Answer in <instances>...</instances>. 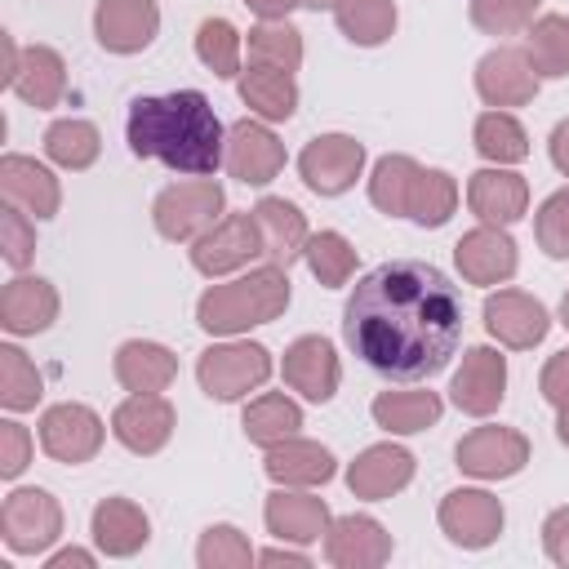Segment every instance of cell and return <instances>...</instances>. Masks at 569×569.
<instances>
[{
  "label": "cell",
  "mask_w": 569,
  "mask_h": 569,
  "mask_svg": "<svg viewBox=\"0 0 569 569\" xmlns=\"http://www.w3.org/2000/svg\"><path fill=\"white\" fill-rule=\"evenodd\" d=\"M542 547H547V556H551L556 565L569 569V507H556V511L547 516V525H542Z\"/></svg>",
  "instance_id": "f907efd6"
},
{
  "label": "cell",
  "mask_w": 569,
  "mask_h": 569,
  "mask_svg": "<svg viewBox=\"0 0 569 569\" xmlns=\"http://www.w3.org/2000/svg\"><path fill=\"white\" fill-rule=\"evenodd\" d=\"M151 538V525H147V511L129 498H102L93 507V542L98 551L107 556H133L142 551Z\"/></svg>",
  "instance_id": "f546056e"
},
{
  "label": "cell",
  "mask_w": 569,
  "mask_h": 569,
  "mask_svg": "<svg viewBox=\"0 0 569 569\" xmlns=\"http://www.w3.org/2000/svg\"><path fill=\"white\" fill-rule=\"evenodd\" d=\"M338 378H342V369H338V356H333V342L329 338L307 333V338L289 342V351H284V382L298 396L325 405V400H333Z\"/></svg>",
  "instance_id": "ffe728a7"
},
{
  "label": "cell",
  "mask_w": 569,
  "mask_h": 569,
  "mask_svg": "<svg viewBox=\"0 0 569 569\" xmlns=\"http://www.w3.org/2000/svg\"><path fill=\"white\" fill-rule=\"evenodd\" d=\"M0 249H4V262L9 267H27L31 253H36V227H31V213H22L18 204H4L0 209Z\"/></svg>",
  "instance_id": "7dc6e473"
},
{
  "label": "cell",
  "mask_w": 569,
  "mask_h": 569,
  "mask_svg": "<svg viewBox=\"0 0 569 569\" xmlns=\"http://www.w3.org/2000/svg\"><path fill=\"white\" fill-rule=\"evenodd\" d=\"M289 307V271L267 262L249 276H236L227 284H213L196 302V320L204 333H244L253 325L276 320Z\"/></svg>",
  "instance_id": "3957f363"
},
{
  "label": "cell",
  "mask_w": 569,
  "mask_h": 569,
  "mask_svg": "<svg viewBox=\"0 0 569 569\" xmlns=\"http://www.w3.org/2000/svg\"><path fill=\"white\" fill-rule=\"evenodd\" d=\"M302 258H307L311 276H316L325 289L347 284L351 271H356V249H351V240H347L342 231H316V236L307 240Z\"/></svg>",
  "instance_id": "60d3db41"
},
{
  "label": "cell",
  "mask_w": 569,
  "mask_h": 569,
  "mask_svg": "<svg viewBox=\"0 0 569 569\" xmlns=\"http://www.w3.org/2000/svg\"><path fill=\"white\" fill-rule=\"evenodd\" d=\"M9 89L31 107H58L67 93V62L49 44H27L9 76Z\"/></svg>",
  "instance_id": "4316f807"
},
{
  "label": "cell",
  "mask_w": 569,
  "mask_h": 569,
  "mask_svg": "<svg viewBox=\"0 0 569 569\" xmlns=\"http://www.w3.org/2000/svg\"><path fill=\"white\" fill-rule=\"evenodd\" d=\"M160 31L156 0H98L93 36L107 53H142Z\"/></svg>",
  "instance_id": "2e32d148"
},
{
  "label": "cell",
  "mask_w": 569,
  "mask_h": 569,
  "mask_svg": "<svg viewBox=\"0 0 569 569\" xmlns=\"http://www.w3.org/2000/svg\"><path fill=\"white\" fill-rule=\"evenodd\" d=\"M533 236L547 258H569V187L542 200V209L533 218Z\"/></svg>",
  "instance_id": "bcb514c9"
},
{
  "label": "cell",
  "mask_w": 569,
  "mask_h": 569,
  "mask_svg": "<svg viewBox=\"0 0 569 569\" xmlns=\"http://www.w3.org/2000/svg\"><path fill=\"white\" fill-rule=\"evenodd\" d=\"M333 18L351 44L373 49V44L391 40V31H396V0H338Z\"/></svg>",
  "instance_id": "8d00e7d4"
},
{
  "label": "cell",
  "mask_w": 569,
  "mask_h": 569,
  "mask_svg": "<svg viewBox=\"0 0 569 569\" xmlns=\"http://www.w3.org/2000/svg\"><path fill=\"white\" fill-rule=\"evenodd\" d=\"M262 22H271V18H289V9L298 4V0H244Z\"/></svg>",
  "instance_id": "db71d44e"
},
{
  "label": "cell",
  "mask_w": 569,
  "mask_h": 569,
  "mask_svg": "<svg viewBox=\"0 0 569 569\" xmlns=\"http://www.w3.org/2000/svg\"><path fill=\"white\" fill-rule=\"evenodd\" d=\"M262 467H267V476H271L276 485H289V489L325 485V480H333V471H338V467H333V453H329L325 445H316V440H298V436L271 445Z\"/></svg>",
  "instance_id": "f1b7e54d"
},
{
  "label": "cell",
  "mask_w": 569,
  "mask_h": 569,
  "mask_svg": "<svg viewBox=\"0 0 569 569\" xmlns=\"http://www.w3.org/2000/svg\"><path fill=\"white\" fill-rule=\"evenodd\" d=\"M0 533L4 547L18 556L49 551L62 533V507L49 489H13L0 507Z\"/></svg>",
  "instance_id": "8992f818"
},
{
  "label": "cell",
  "mask_w": 569,
  "mask_h": 569,
  "mask_svg": "<svg viewBox=\"0 0 569 569\" xmlns=\"http://www.w3.org/2000/svg\"><path fill=\"white\" fill-rule=\"evenodd\" d=\"M124 138L138 160H160L187 178H213L227 160V129L200 89L133 98L124 116Z\"/></svg>",
  "instance_id": "7a4b0ae2"
},
{
  "label": "cell",
  "mask_w": 569,
  "mask_h": 569,
  "mask_svg": "<svg viewBox=\"0 0 569 569\" xmlns=\"http://www.w3.org/2000/svg\"><path fill=\"white\" fill-rule=\"evenodd\" d=\"M71 565H76V569H89V565H93V556H89V551H80V547H67V551L49 556V565H44V569H71Z\"/></svg>",
  "instance_id": "f5cc1de1"
},
{
  "label": "cell",
  "mask_w": 569,
  "mask_h": 569,
  "mask_svg": "<svg viewBox=\"0 0 569 569\" xmlns=\"http://www.w3.org/2000/svg\"><path fill=\"white\" fill-rule=\"evenodd\" d=\"M325 560L338 569H378L391 560V533L373 516H338L325 529Z\"/></svg>",
  "instance_id": "e0dca14e"
},
{
  "label": "cell",
  "mask_w": 569,
  "mask_h": 569,
  "mask_svg": "<svg viewBox=\"0 0 569 569\" xmlns=\"http://www.w3.org/2000/svg\"><path fill=\"white\" fill-rule=\"evenodd\" d=\"M525 58L538 71V80H560L569 76V18L560 13H542L529 22L525 31Z\"/></svg>",
  "instance_id": "d6a6232c"
},
{
  "label": "cell",
  "mask_w": 569,
  "mask_h": 569,
  "mask_svg": "<svg viewBox=\"0 0 569 569\" xmlns=\"http://www.w3.org/2000/svg\"><path fill=\"white\" fill-rule=\"evenodd\" d=\"M44 382H40V373H36V365L18 351V347H0V405L4 409H36V400L44 396L40 391Z\"/></svg>",
  "instance_id": "7bdbcfd3"
},
{
  "label": "cell",
  "mask_w": 569,
  "mask_h": 569,
  "mask_svg": "<svg viewBox=\"0 0 569 569\" xmlns=\"http://www.w3.org/2000/svg\"><path fill=\"white\" fill-rule=\"evenodd\" d=\"M262 253V231L253 213H222L204 236H196L191 244V267L200 276H227L249 267Z\"/></svg>",
  "instance_id": "52a82bcc"
},
{
  "label": "cell",
  "mask_w": 569,
  "mask_h": 569,
  "mask_svg": "<svg viewBox=\"0 0 569 569\" xmlns=\"http://www.w3.org/2000/svg\"><path fill=\"white\" fill-rule=\"evenodd\" d=\"M196 560H200V569H249L258 556L236 525H209L196 547Z\"/></svg>",
  "instance_id": "ee69618b"
},
{
  "label": "cell",
  "mask_w": 569,
  "mask_h": 569,
  "mask_svg": "<svg viewBox=\"0 0 569 569\" xmlns=\"http://www.w3.org/2000/svg\"><path fill=\"white\" fill-rule=\"evenodd\" d=\"M227 173L249 182V187H267L280 169H284V142L262 124V120H236L227 129Z\"/></svg>",
  "instance_id": "7c38bea8"
},
{
  "label": "cell",
  "mask_w": 569,
  "mask_h": 569,
  "mask_svg": "<svg viewBox=\"0 0 569 569\" xmlns=\"http://www.w3.org/2000/svg\"><path fill=\"white\" fill-rule=\"evenodd\" d=\"M538 391H542V400H551L556 409H560V405H569V351H556V356L542 365Z\"/></svg>",
  "instance_id": "681fc988"
},
{
  "label": "cell",
  "mask_w": 569,
  "mask_h": 569,
  "mask_svg": "<svg viewBox=\"0 0 569 569\" xmlns=\"http://www.w3.org/2000/svg\"><path fill=\"white\" fill-rule=\"evenodd\" d=\"M342 338L387 382L440 373L462 338V298L449 276L422 258H391L356 280Z\"/></svg>",
  "instance_id": "6da1fadb"
},
{
  "label": "cell",
  "mask_w": 569,
  "mask_h": 569,
  "mask_svg": "<svg viewBox=\"0 0 569 569\" xmlns=\"http://www.w3.org/2000/svg\"><path fill=\"white\" fill-rule=\"evenodd\" d=\"M560 325H565V329H569V293H565V298H560Z\"/></svg>",
  "instance_id": "680465c9"
},
{
  "label": "cell",
  "mask_w": 569,
  "mask_h": 569,
  "mask_svg": "<svg viewBox=\"0 0 569 569\" xmlns=\"http://www.w3.org/2000/svg\"><path fill=\"white\" fill-rule=\"evenodd\" d=\"M258 565H293V569H307V556H302V551H280V547H271V551H258Z\"/></svg>",
  "instance_id": "11a10c76"
},
{
  "label": "cell",
  "mask_w": 569,
  "mask_h": 569,
  "mask_svg": "<svg viewBox=\"0 0 569 569\" xmlns=\"http://www.w3.org/2000/svg\"><path fill=\"white\" fill-rule=\"evenodd\" d=\"M173 405L160 396V391H147V396H129L116 405L111 413V436L129 449V453H160L173 436Z\"/></svg>",
  "instance_id": "4fadbf2b"
},
{
  "label": "cell",
  "mask_w": 569,
  "mask_h": 569,
  "mask_svg": "<svg viewBox=\"0 0 569 569\" xmlns=\"http://www.w3.org/2000/svg\"><path fill=\"white\" fill-rule=\"evenodd\" d=\"M196 378L213 400H240L271 378V356L258 342H222L196 360Z\"/></svg>",
  "instance_id": "5b68a950"
},
{
  "label": "cell",
  "mask_w": 569,
  "mask_h": 569,
  "mask_svg": "<svg viewBox=\"0 0 569 569\" xmlns=\"http://www.w3.org/2000/svg\"><path fill=\"white\" fill-rule=\"evenodd\" d=\"M31 431L22 427V422H0V476L4 480H13V476H22L27 471V462H31Z\"/></svg>",
  "instance_id": "c3c4849f"
},
{
  "label": "cell",
  "mask_w": 569,
  "mask_h": 569,
  "mask_svg": "<svg viewBox=\"0 0 569 569\" xmlns=\"http://www.w3.org/2000/svg\"><path fill=\"white\" fill-rule=\"evenodd\" d=\"M449 396H453V405H458L462 413H471V418L493 413V409L502 405V396H507V360H502L493 347H471V351H462V365H458V373H453V382H449Z\"/></svg>",
  "instance_id": "9a60e30c"
},
{
  "label": "cell",
  "mask_w": 569,
  "mask_h": 569,
  "mask_svg": "<svg viewBox=\"0 0 569 569\" xmlns=\"http://www.w3.org/2000/svg\"><path fill=\"white\" fill-rule=\"evenodd\" d=\"M556 436H560V445L569 449V405H560V418H556Z\"/></svg>",
  "instance_id": "9f6ffc18"
},
{
  "label": "cell",
  "mask_w": 569,
  "mask_h": 569,
  "mask_svg": "<svg viewBox=\"0 0 569 569\" xmlns=\"http://www.w3.org/2000/svg\"><path fill=\"white\" fill-rule=\"evenodd\" d=\"M467 204H471V213L480 218V222H489V227H511V222H520L525 218V209H529V182L520 178V173H511V169H480V173H471V182H467Z\"/></svg>",
  "instance_id": "44dd1931"
},
{
  "label": "cell",
  "mask_w": 569,
  "mask_h": 569,
  "mask_svg": "<svg viewBox=\"0 0 569 569\" xmlns=\"http://www.w3.org/2000/svg\"><path fill=\"white\" fill-rule=\"evenodd\" d=\"M102 418L89 409V405H76V400H62V405H49L44 418H40V449L58 462H89L98 449H102Z\"/></svg>",
  "instance_id": "9c48e42d"
},
{
  "label": "cell",
  "mask_w": 569,
  "mask_h": 569,
  "mask_svg": "<svg viewBox=\"0 0 569 569\" xmlns=\"http://www.w3.org/2000/svg\"><path fill=\"white\" fill-rule=\"evenodd\" d=\"M440 396L436 391H382L373 400V422L382 431H396V436H413V431H427L436 427L440 418Z\"/></svg>",
  "instance_id": "1f68e13d"
},
{
  "label": "cell",
  "mask_w": 569,
  "mask_h": 569,
  "mask_svg": "<svg viewBox=\"0 0 569 569\" xmlns=\"http://www.w3.org/2000/svg\"><path fill=\"white\" fill-rule=\"evenodd\" d=\"M44 151L62 169H89L102 151V133L89 120H53L44 129Z\"/></svg>",
  "instance_id": "74e56055"
},
{
  "label": "cell",
  "mask_w": 569,
  "mask_h": 569,
  "mask_svg": "<svg viewBox=\"0 0 569 569\" xmlns=\"http://www.w3.org/2000/svg\"><path fill=\"white\" fill-rule=\"evenodd\" d=\"M196 58H200L218 80L240 76V31H236L227 18H204L200 31H196Z\"/></svg>",
  "instance_id": "b9f144b4"
},
{
  "label": "cell",
  "mask_w": 569,
  "mask_h": 569,
  "mask_svg": "<svg viewBox=\"0 0 569 569\" xmlns=\"http://www.w3.org/2000/svg\"><path fill=\"white\" fill-rule=\"evenodd\" d=\"M458 209V182L445 169H422L409 196V218L418 227H445Z\"/></svg>",
  "instance_id": "ab89813d"
},
{
  "label": "cell",
  "mask_w": 569,
  "mask_h": 569,
  "mask_svg": "<svg viewBox=\"0 0 569 569\" xmlns=\"http://www.w3.org/2000/svg\"><path fill=\"white\" fill-rule=\"evenodd\" d=\"M253 218H258V231H262V258L276 262V267H293L307 249V218L293 200H280V196H262L253 204Z\"/></svg>",
  "instance_id": "603a6c76"
},
{
  "label": "cell",
  "mask_w": 569,
  "mask_h": 569,
  "mask_svg": "<svg viewBox=\"0 0 569 569\" xmlns=\"http://www.w3.org/2000/svg\"><path fill=\"white\" fill-rule=\"evenodd\" d=\"M485 329H489V338H498L502 347L529 351V347H538V342L547 338L551 316H547V307H542L538 298H529V293H520V289H498V293L485 298Z\"/></svg>",
  "instance_id": "8fae6325"
},
{
  "label": "cell",
  "mask_w": 569,
  "mask_h": 569,
  "mask_svg": "<svg viewBox=\"0 0 569 569\" xmlns=\"http://www.w3.org/2000/svg\"><path fill=\"white\" fill-rule=\"evenodd\" d=\"M227 209V191L222 182L213 178H187V182H173L156 196L151 204V218H156V231L164 240H196L204 236Z\"/></svg>",
  "instance_id": "277c9868"
},
{
  "label": "cell",
  "mask_w": 569,
  "mask_h": 569,
  "mask_svg": "<svg viewBox=\"0 0 569 569\" xmlns=\"http://www.w3.org/2000/svg\"><path fill=\"white\" fill-rule=\"evenodd\" d=\"M116 382L133 396H147V391H164L173 378H178V356L160 342H147V338H133V342H120L116 351Z\"/></svg>",
  "instance_id": "83f0119b"
},
{
  "label": "cell",
  "mask_w": 569,
  "mask_h": 569,
  "mask_svg": "<svg viewBox=\"0 0 569 569\" xmlns=\"http://www.w3.org/2000/svg\"><path fill=\"white\" fill-rule=\"evenodd\" d=\"M418 173H422V164L413 156H382L369 178V200L391 218H409V196H413Z\"/></svg>",
  "instance_id": "e575fe53"
},
{
  "label": "cell",
  "mask_w": 569,
  "mask_h": 569,
  "mask_svg": "<svg viewBox=\"0 0 569 569\" xmlns=\"http://www.w3.org/2000/svg\"><path fill=\"white\" fill-rule=\"evenodd\" d=\"M453 258H458L462 280H471V284H502V280L516 276V240L502 227H489V222L467 231L453 244Z\"/></svg>",
  "instance_id": "d6986e66"
},
{
  "label": "cell",
  "mask_w": 569,
  "mask_h": 569,
  "mask_svg": "<svg viewBox=\"0 0 569 569\" xmlns=\"http://www.w3.org/2000/svg\"><path fill=\"white\" fill-rule=\"evenodd\" d=\"M298 4H307V9H316V13H320V9H338V0H298Z\"/></svg>",
  "instance_id": "6f0895ef"
},
{
  "label": "cell",
  "mask_w": 569,
  "mask_h": 569,
  "mask_svg": "<svg viewBox=\"0 0 569 569\" xmlns=\"http://www.w3.org/2000/svg\"><path fill=\"white\" fill-rule=\"evenodd\" d=\"M476 151L493 164H516L529 156V133L511 111H485L476 120Z\"/></svg>",
  "instance_id": "f35d334b"
},
{
  "label": "cell",
  "mask_w": 569,
  "mask_h": 569,
  "mask_svg": "<svg viewBox=\"0 0 569 569\" xmlns=\"http://www.w3.org/2000/svg\"><path fill=\"white\" fill-rule=\"evenodd\" d=\"M551 164L569 178V120H560V124L551 129Z\"/></svg>",
  "instance_id": "816d5d0a"
},
{
  "label": "cell",
  "mask_w": 569,
  "mask_h": 569,
  "mask_svg": "<svg viewBox=\"0 0 569 569\" xmlns=\"http://www.w3.org/2000/svg\"><path fill=\"white\" fill-rule=\"evenodd\" d=\"M249 62L293 76V71L302 67V31H298L289 18L258 22V27L249 31Z\"/></svg>",
  "instance_id": "836d02e7"
},
{
  "label": "cell",
  "mask_w": 569,
  "mask_h": 569,
  "mask_svg": "<svg viewBox=\"0 0 569 569\" xmlns=\"http://www.w3.org/2000/svg\"><path fill=\"white\" fill-rule=\"evenodd\" d=\"M298 427H302V409H298L289 396H280V391H267V396H258V400L244 409V436H249L253 445H262V449H271V445L289 440V436H298Z\"/></svg>",
  "instance_id": "d590c367"
},
{
  "label": "cell",
  "mask_w": 569,
  "mask_h": 569,
  "mask_svg": "<svg viewBox=\"0 0 569 569\" xmlns=\"http://www.w3.org/2000/svg\"><path fill=\"white\" fill-rule=\"evenodd\" d=\"M240 98L258 120H289L298 107V84L289 71H271V67H253L240 71Z\"/></svg>",
  "instance_id": "4dcf8cb0"
},
{
  "label": "cell",
  "mask_w": 569,
  "mask_h": 569,
  "mask_svg": "<svg viewBox=\"0 0 569 569\" xmlns=\"http://www.w3.org/2000/svg\"><path fill=\"white\" fill-rule=\"evenodd\" d=\"M360 169H365V142L347 133H320L298 156V173L316 196H342L360 178Z\"/></svg>",
  "instance_id": "ba28073f"
},
{
  "label": "cell",
  "mask_w": 569,
  "mask_h": 569,
  "mask_svg": "<svg viewBox=\"0 0 569 569\" xmlns=\"http://www.w3.org/2000/svg\"><path fill=\"white\" fill-rule=\"evenodd\" d=\"M453 458L476 480H507L529 462V440L511 427H476L458 440Z\"/></svg>",
  "instance_id": "30bf717a"
},
{
  "label": "cell",
  "mask_w": 569,
  "mask_h": 569,
  "mask_svg": "<svg viewBox=\"0 0 569 569\" xmlns=\"http://www.w3.org/2000/svg\"><path fill=\"white\" fill-rule=\"evenodd\" d=\"M262 516H267V529H271L280 542H316V538L329 529V507H325V498L298 493V489H289V485H280V489L267 498Z\"/></svg>",
  "instance_id": "484cf974"
},
{
  "label": "cell",
  "mask_w": 569,
  "mask_h": 569,
  "mask_svg": "<svg viewBox=\"0 0 569 569\" xmlns=\"http://www.w3.org/2000/svg\"><path fill=\"white\" fill-rule=\"evenodd\" d=\"M476 93L489 107H525L538 93V71L529 67L525 49H489L476 62Z\"/></svg>",
  "instance_id": "ac0fdd59"
},
{
  "label": "cell",
  "mask_w": 569,
  "mask_h": 569,
  "mask_svg": "<svg viewBox=\"0 0 569 569\" xmlns=\"http://www.w3.org/2000/svg\"><path fill=\"white\" fill-rule=\"evenodd\" d=\"M413 480V453L400 445H369L351 467H347V489L356 498L382 502L391 493H400Z\"/></svg>",
  "instance_id": "7402d4cb"
},
{
  "label": "cell",
  "mask_w": 569,
  "mask_h": 569,
  "mask_svg": "<svg viewBox=\"0 0 569 569\" xmlns=\"http://www.w3.org/2000/svg\"><path fill=\"white\" fill-rule=\"evenodd\" d=\"M440 529L458 547H489L502 533V502L485 489H453L440 498Z\"/></svg>",
  "instance_id": "5bb4252c"
},
{
  "label": "cell",
  "mask_w": 569,
  "mask_h": 569,
  "mask_svg": "<svg viewBox=\"0 0 569 569\" xmlns=\"http://www.w3.org/2000/svg\"><path fill=\"white\" fill-rule=\"evenodd\" d=\"M0 191H4V204H18L31 218H53L62 204L58 178L44 164H36L31 156H4L0 160Z\"/></svg>",
  "instance_id": "cb8c5ba5"
},
{
  "label": "cell",
  "mask_w": 569,
  "mask_h": 569,
  "mask_svg": "<svg viewBox=\"0 0 569 569\" xmlns=\"http://www.w3.org/2000/svg\"><path fill=\"white\" fill-rule=\"evenodd\" d=\"M58 320V289L40 276H18L0 289V325L9 333H44Z\"/></svg>",
  "instance_id": "d4e9b609"
},
{
  "label": "cell",
  "mask_w": 569,
  "mask_h": 569,
  "mask_svg": "<svg viewBox=\"0 0 569 569\" xmlns=\"http://www.w3.org/2000/svg\"><path fill=\"white\" fill-rule=\"evenodd\" d=\"M542 0H471V22L485 36H516L529 31Z\"/></svg>",
  "instance_id": "f6af8a7d"
}]
</instances>
